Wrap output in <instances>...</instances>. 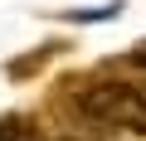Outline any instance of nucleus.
Returning a JSON list of instances; mask_svg holds the SVG:
<instances>
[{"label": "nucleus", "mask_w": 146, "mask_h": 141, "mask_svg": "<svg viewBox=\"0 0 146 141\" xmlns=\"http://www.w3.org/2000/svg\"><path fill=\"white\" fill-rule=\"evenodd\" d=\"M68 112L88 126H112V131H146V107L131 88L127 73H93L68 88Z\"/></svg>", "instance_id": "nucleus-1"}, {"label": "nucleus", "mask_w": 146, "mask_h": 141, "mask_svg": "<svg viewBox=\"0 0 146 141\" xmlns=\"http://www.w3.org/2000/svg\"><path fill=\"white\" fill-rule=\"evenodd\" d=\"M0 141H44V131L34 126V117L5 112V117H0Z\"/></svg>", "instance_id": "nucleus-2"}, {"label": "nucleus", "mask_w": 146, "mask_h": 141, "mask_svg": "<svg viewBox=\"0 0 146 141\" xmlns=\"http://www.w3.org/2000/svg\"><path fill=\"white\" fill-rule=\"evenodd\" d=\"M54 49H58V44H39L29 58H10V63H5V73H10V78H29V73H39V68L54 58Z\"/></svg>", "instance_id": "nucleus-3"}, {"label": "nucleus", "mask_w": 146, "mask_h": 141, "mask_svg": "<svg viewBox=\"0 0 146 141\" xmlns=\"http://www.w3.org/2000/svg\"><path fill=\"white\" fill-rule=\"evenodd\" d=\"M127 63H141V68H146V44H136V49H131V58H127Z\"/></svg>", "instance_id": "nucleus-4"}, {"label": "nucleus", "mask_w": 146, "mask_h": 141, "mask_svg": "<svg viewBox=\"0 0 146 141\" xmlns=\"http://www.w3.org/2000/svg\"><path fill=\"white\" fill-rule=\"evenodd\" d=\"M58 141H78V136H58Z\"/></svg>", "instance_id": "nucleus-5"}]
</instances>
